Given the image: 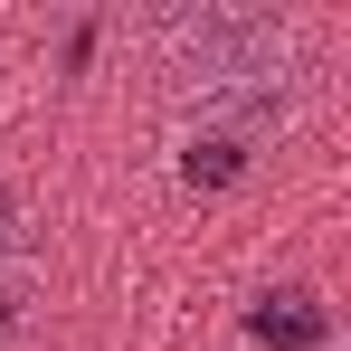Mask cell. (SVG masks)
Returning <instances> with one entry per match:
<instances>
[{
	"label": "cell",
	"instance_id": "6da1fadb",
	"mask_svg": "<svg viewBox=\"0 0 351 351\" xmlns=\"http://www.w3.org/2000/svg\"><path fill=\"white\" fill-rule=\"evenodd\" d=\"M19 247V199H10V180H0V256Z\"/></svg>",
	"mask_w": 351,
	"mask_h": 351
}]
</instances>
